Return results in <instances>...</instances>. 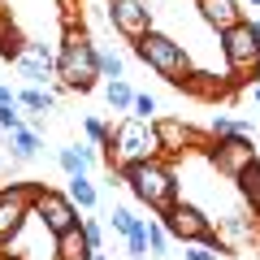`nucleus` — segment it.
Segmentation results:
<instances>
[{"label": "nucleus", "instance_id": "obj_5", "mask_svg": "<svg viewBox=\"0 0 260 260\" xmlns=\"http://www.w3.org/2000/svg\"><path fill=\"white\" fill-rule=\"evenodd\" d=\"M221 44V56L230 65V78L243 83V78H256L260 83V22L243 18L239 26H230L225 35H217Z\"/></svg>", "mask_w": 260, "mask_h": 260}, {"label": "nucleus", "instance_id": "obj_12", "mask_svg": "<svg viewBox=\"0 0 260 260\" xmlns=\"http://www.w3.org/2000/svg\"><path fill=\"white\" fill-rule=\"evenodd\" d=\"M13 70H18L30 87H48L56 78V52L48 44H39V39H26V48H22V56L13 61Z\"/></svg>", "mask_w": 260, "mask_h": 260}, {"label": "nucleus", "instance_id": "obj_31", "mask_svg": "<svg viewBox=\"0 0 260 260\" xmlns=\"http://www.w3.org/2000/svg\"><path fill=\"white\" fill-rule=\"evenodd\" d=\"M0 104H18V91H9V83H0Z\"/></svg>", "mask_w": 260, "mask_h": 260}, {"label": "nucleus", "instance_id": "obj_32", "mask_svg": "<svg viewBox=\"0 0 260 260\" xmlns=\"http://www.w3.org/2000/svg\"><path fill=\"white\" fill-rule=\"evenodd\" d=\"M251 100H256V104H260V83H251Z\"/></svg>", "mask_w": 260, "mask_h": 260}, {"label": "nucleus", "instance_id": "obj_23", "mask_svg": "<svg viewBox=\"0 0 260 260\" xmlns=\"http://www.w3.org/2000/svg\"><path fill=\"white\" fill-rule=\"evenodd\" d=\"M148 251L152 256H169V230L160 221H148Z\"/></svg>", "mask_w": 260, "mask_h": 260}, {"label": "nucleus", "instance_id": "obj_33", "mask_svg": "<svg viewBox=\"0 0 260 260\" xmlns=\"http://www.w3.org/2000/svg\"><path fill=\"white\" fill-rule=\"evenodd\" d=\"M95 260H104V256H100V251H95Z\"/></svg>", "mask_w": 260, "mask_h": 260}, {"label": "nucleus", "instance_id": "obj_13", "mask_svg": "<svg viewBox=\"0 0 260 260\" xmlns=\"http://www.w3.org/2000/svg\"><path fill=\"white\" fill-rule=\"evenodd\" d=\"M217 234H221V243L225 247H247V243H256L260 239V217L251 213V208H230V213L221 217V221H217Z\"/></svg>", "mask_w": 260, "mask_h": 260}, {"label": "nucleus", "instance_id": "obj_25", "mask_svg": "<svg viewBox=\"0 0 260 260\" xmlns=\"http://www.w3.org/2000/svg\"><path fill=\"white\" fill-rule=\"evenodd\" d=\"M121 70H126V61H121L117 52H104V48H100V78L117 83V78H121Z\"/></svg>", "mask_w": 260, "mask_h": 260}, {"label": "nucleus", "instance_id": "obj_29", "mask_svg": "<svg viewBox=\"0 0 260 260\" xmlns=\"http://www.w3.org/2000/svg\"><path fill=\"white\" fill-rule=\"evenodd\" d=\"M83 239L91 243V251H100V243H104V230H100V221H91V217H83Z\"/></svg>", "mask_w": 260, "mask_h": 260}, {"label": "nucleus", "instance_id": "obj_28", "mask_svg": "<svg viewBox=\"0 0 260 260\" xmlns=\"http://www.w3.org/2000/svg\"><path fill=\"white\" fill-rule=\"evenodd\" d=\"M130 117H139V121H156L160 113H156V100H152V95H135V109H130Z\"/></svg>", "mask_w": 260, "mask_h": 260}, {"label": "nucleus", "instance_id": "obj_14", "mask_svg": "<svg viewBox=\"0 0 260 260\" xmlns=\"http://www.w3.org/2000/svg\"><path fill=\"white\" fill-rule=\"evenodd\" d=\"M195 9H200V18H204L217 35H225L230 26L243 22V0H195Z\"/></svg>", "mask_w": 260, "mask_h": 260}, {"label": "nucleus", "instance_id": "obj_20", "mask_svg": "<svg viewBox=\"0 0 260 260\" xmlns=\"http://www.w3.org/2000/svg\"><path fill=\"white\" fill-rule=\"evenodd\" d=\"M65 195L74 200L78 208H95L100 204V191H95V182L87 174H78V178H70V186H65Z\"/></svg>", "mask_w": 260, "mask_h": 260}, {"label": "nucleus", "instance_id": "obj_22", "mask_svg": "<svg viewBox=\"0 0 260 260\" xmlns=\"http://www.w3.org/2000/svg\"><path fill=\"white\" fill-rule=\"evenodd\" d=\"M83 135H87V143H95V148H109V143H113V130L104 126L100 117H87L83 121Z\"/></svg>", "mask_w": 260, "mask_h": 260}, {"label": "nucleus", "instance_id": "obj_16", "mask_svg": "<svg viewBox=\"0 0 260 260\" xmlns=\"http://www.w3.org/2000/svg\"><path fill=\"white\" fill-rule=\"evenodd\" d=\"M234 186H239V200H243V208H251V213L260 217V160L243 169V174L234 178Z\"/></svg>", "mask_w": 260, "mask_h": 260}, {"label": "nucleus", "instance_id": "obj_24", "mask_svg": "<svg viewBox=\"0 0 260 260\" xmlns=\"http://www.w3.org/2000/svg\"><path fill=\"white\" fill-rule=\"evenodd\" d=\"M56 165H61V169H65V174H70V178L87 174V165H83V156H78V148H74V143H70V148H61V152H56Z\"/></svg>", "mask_w": 260, "mask_h": 260}, {"label": "nucleus", "instance_id": "obj_1", "mask_svg": "<svg viewBox=\"0 0 260 260\" xmlns=\"http://www.w3.org/2000/svg\"><path fill=\"white\" fill-rule=\"evenodd\" d=\"M117 178L130 186V195H135L143 208H152V213H169V208L178 204V174H174V165H169L165 156L126 165V169H117Z\"/></svg>", "mask_w": 260, "mask_h": 260}, {"label": "nucleus", "instance_id": "obj_34", "mask_svg": "<svg viewBox=\"0 0 260 260\" xmlns=\"http://www.w3.org/2000/svg\"><path fill=\"white\" fill-rule=\"evenodd\" d=\"M251 5H260V0H251Z\"/></svg>", "mask_w": 260, "mask_h": 260}, {"label": "nucleus", "instance_id": "obj_17", "mask_svg": "<svg viewBox=\"0 0 260 260\" xmlns=\"http://www.w3.org/2000/svg\"><path fill=\"white\" fill-rule=\"evenodd\" d=\"M39 148H44V135H39V130H30V126H22L18 135H9V156H13V160L39 156Z\"/></svg>", "mask_w": 260, "mask_h": 260}, {"label": "nucleus", "instance_id": "obj_2", "mask_svg": "<svg viewBox=\"0 0 260 260\" xmlns=\"http://www.w3.org/2000/svg\"><path fill=\"white\" fill-rule=\"evenodd\" d=\"M56 78L61 91H91L100 83V48L91 44L87 30H65L61 48H56Z\"/></svg>", "mask_w": 260, "mask_h": 260}, {"label": "nucleus", "instance_id": "obj_8", "mask_svg": "<svg viewBox=\"0 0 260 260\" xmlns=\"http://www.w3.org/2000/svg\"><path fill=\"white\" fill-rule=\"evenodd\" d=\"M204 156H208V165L217 169L221 178H239L247 165H256V143H251V135H225V139H208L204 143Z\"/></svg>", "mask_w": 260, "mask_h": 260}, {"label": "nucleus", "instance_id": "obj_15", "mask_svg": "<svg viewBox=\"0 0 260 260\" xmlns=\"http://www.w3.org/2000/svg\"><path fill=\"white\" fill-rule=\"evenodd\" d=\"M22 48H26V39H22V30L13 26V18L5 13V5H0V61H18L22 56Z\"/></svg>", "mask_w": 260, "mask_h": 260}, {"label": "nucleus", "instance_id": "obj_30", "mask_svg": "<svg viewBox=\"0 0 260 260\" xmlns=\"http://www.w3.org/2000/svg\"><path fill=\"white\" fill-rule=\"evenodd\" d=\"M182 260H217V251L204 247V243H186V247H182Z\"/></svg>", "mask_w": 260, "mask_h": 260}, {"label": "nucleus", "instance_id": "obj_19", "mask_svg": "<svg viewBox=\"0 0 260 260\" xmlns=\"http://www.w3.org/2000/svg\"><path fill=\"white\" fill-rule=\"evenodd\" d=\"M18 109H26V113H52L56 109V95L48 91V87H22V91H18Z\"/></svg>", "mask_w": 260, "mask_h": 260}, {"label": "nucleus", "instance_id": "obj_11", "mask_svg": "<svg viewBox=\"0 0 260 260\" xmlns=\"http://www.w3.org/2000/svg\"><path fill=\"white\" fill-rule=\"evenodd\" d=\"M109 26L117 30L121 39H130V44H139L152 26V9L148 0H109Z\"/></svg>", "mask_w": 260, "mask_h": 260}, {"label": "nucleus", "instance_id": "obj_3", "mask_svg": "<svg viewBox=\"0 0 260 260\" xmlns=\"http://www.w3.org/2000/svg\"><path fill=\"white\" fill-rule=\"evenodd\" d=\"M156 156H160L156 126L152 121H139V117H126L113 130V143L104 148V165L113 169V178H117V169L139 165V160H156Z\"/></svg>", "mask_w": 260, "mask_h": 260}, {"label": "nucleus", "instance_id": "obj_4", "mask_svg": "<svg viewBox=\"0 0 260 260\" xmlns=\"http://www.w3.org/2000/svg\"><path fill=\"white\" fill-rule=\"evenodd\" d=\"M135 56L148 65L152 74H160L165 83H174V87H182L186 78L195 74V70H191V56H186V48L178 44L174 35H160V30H148V35L135 44Z\"/></svg>", "mask_w": 260, "mask_h": 260}, {"label": "nucleus", "instance_id": "obj_21", "mask_svg": "<svg viewBox=\"0 0 260 260\" xmlns=\"http://www.w3.org/2000/svg\"><path fill=\"white\" fill-rule=\"evenodd\" d=\"M126 256H135V260L148 256V221H135V230L126 234Z\"/></svg>", "mask_w": 260, "mask_h": 260}, {"label": "nucleus", "instance_id": "obj_18", "mask_svg": "<svg viewBox=\"0 0 260 260\" xmlns=\"http://www.w3.org/2000/svg\"><path fill=\"white\" fill-rule=\"evenodd\" d=\"M135 95H139V91H135L126 78H117V83H104V104H109L113 113H130V109H135Z\"/></svg>", "mask_w": 260, "mask_h": 260}, {"label": "nucleus", "instance_id": "obj_26", "mask_svg": "<svg viewBox=\"0 0 260 260\" xmlns=\"http://www.w3.org/2000/svg\"><path fill=\"white\" fill-rule=\"evenodd\" d=\"M22 126H26V121H22L18 104H0V130H5V135H18Z\"/></svg>", "mask_w": 260, "mask_h": 260}, {"label": "nucleus", "instance_id": "obj_10", "mask_svg": "<svg viewBox=\"0 0 260 260\" xmlns=\"http://www.w3.org/2000/svg\"><path fill=\"white\" fill-rule=\"evenodd\" d=\"M156 139H160V156L165 160H174V156H186L191 148H204V135L191 126V121H182V117H169V113H160L156 121Z\"/></svg>", "mask_w": 260, "mask_h": 260}, {"label": "nucleus", "instance_id": "obj_7", "mask_svg": "<svg viewBox=\"0 0 260 260\" xmlns=\"http://www.w3.org/2000/svg\"><path fill=\"white\" fill-rule=\"evenodd\" d=\"M44 182H9L0 186V247H9L22 234L26 217H35V195Z\"/></svg>", "mask_w": 260, "mask_h": 260}, {"label": "nucleus", "instance_id": "obj_6", "mask_svg": "<svg viewBox=\"0 0 260 260\" xmlns=\"http://www.w3.org/2000/svg\"><path fill=\"white\" fill-rule=\"evenodd\" d=\"M160 225L169 230V239H182V247H186V243H204V247H213L217 256H221V251H230V247L221 243V234H217V221H213L200 204L178 200L169 213H160Z\"/></svg>", "mask_w": 260, "mask_h": 260}, {"label": "nucleus", "instance_id": "obj_9", "mask_svg": "<svg viewBox=\"0 0 260 260\" xmlns=\"http://www.w3.org/2000/svg\"><path fill=\"white\" fill-rule=\"evenodd\" d=\"M35 221L44 225L52 239H61V234L78 230V225H83V217H78V204H74V200H70L65 191L39 186V195H35Z\"/></svg>", "mask_w": 260, "mask_h": 260}, {"label": "nucleus", "instance_id": "obj_27", "mask_svg": "<svg viewBox=\"0 0 260 260\" xmlns=\"http://www.w3.org/2000/svg\"><path fill=\"white\" fill-rule=\"evenodd\" d=\"M135 221H139V217L130 213V208H113V213H109V225H113V230L121 234V239H126V234L135 230Z\"/></svg>", "mask_w": 260, "mask_h": 260}]
</instances>
